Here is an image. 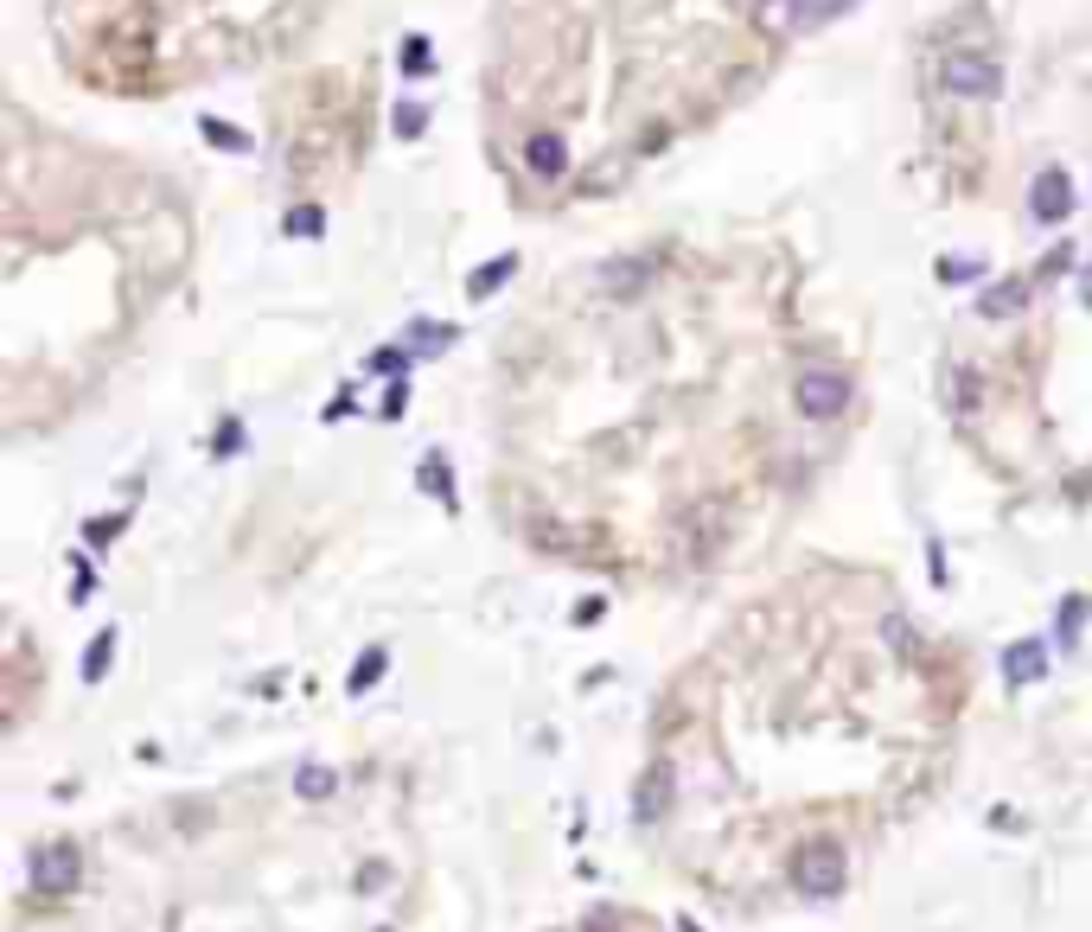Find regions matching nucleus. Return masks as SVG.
<instances>
[{"label": "nucleus", "mask_w": 1092, "mask_h": 932, "mask_svg": "<svg viewBox=\"0 0 1092 932\" xmlns=\"http://www.w3.org/2000/svg\"><path fill=\"white\" fill-rule=\"evenodd\" d=\"M1080 295H1087V307H1092V268H1080Z\"/></svg>", "instance_id": "23"}, {"label": "nucleus", "mask_w": 1092, "mask_h": 932, "mask_svg": "<svg viewBox=\"0 0 1092 932\" xmlns=\"http://www.w3.org/2000/svg\"><path fill=\"white\" fill-rule=\"evenodd\" d=\"M383 665H390V652H383V645H371V652L352 665V677H345V683H352V697H358V690H371L377 677H383Z\"/></svg>", "instance_id": "13"}, {"label": "nucleus", "mask_w": 1092, "mask_h": 932, "mask_svg": "<svg viewBox=\"0 0 1092 932\" xmlns=\"http://www.w3.org/2000/svg\"><path fill=\"white\" fill-rule=\"evenodd\" d=\"M422 128H428V110H422V103H403V110H396V135H403V141H415Z\"/></svg>", "instance_id": "19"}, {"label": "nucleus", "mask_w": 1092, "mask_h": 932, "mask_svg": "<svg viewBox=\"0 0 1092 932\" xmlns=\"http://www.w3.org/2000/svg\"><path fill=\"white\" fill-rule=\"evenodd\" d=\"M410 365H415V352H396V345H390V352H377V358H371V371H383V377H403Z\"/></svg>", "instance_id": "20"}, {"label": "nucleus", "mask_w": 1092, "mask_h": 932, "mask_svg": "<svg viewBox=\"0 0 1092 932\" xmlns=\"http://www.w3.org/2000/svg\"><path fill=\"white\" fill-rule=\"evenodd\" d=\"M671 805V767H652L640 780V792H633V818L640 824H658V812Z\"/></svg>", "instance_id": "6"}, {"label": "nucleus", "mask_w": 1092, "mask_h": 932, "mask_svg": "<svg viewBox=\"0 0 1092 932\" xmlns=\"http://www.w3.org/2000/svg\"><path fill=\"white\" fill-rule=\"evenodd\" d=\"M792 403H798L805 422H830V415L850 410V377L830 371V365H812V371H798V383H792Z\"/></svg>", "instance_id": "2"}, {"label": "nucleus", "mask_w": 1092, "mask_h": 932, "mask_svg": "<svg viewBox=\"0 0 1092 932\" xmlns=\"http://www.w3.org/2000/svg\"><path fill=\"white\" fill-rule=\"evenodd\" d=\"M377 932H390V927H377Z\"/></svg>", "instance_id": "24"}, {"label": "nucleus", "mask_w": 1092, "mask_h": 932, "mask_svg": "<svg viewBox=\"0 0 1092 932\" xmlns=\"http://www.w3.org/2000/svg\"><path fill=\"white\" fill-rule=\"evenodd\" d=\"M1087 613H1092L1087 595H1067V600H1060V620H1055L1060 645H1080V633H1087Z\"/></svg>", "instance_id": "11"}, {"label": "nucleus", "mask_w": 1092, "mask_h": 932, "mask_svg": "<svg viewBox=\"0 0 1092 932\" xmlns=\"http://www.w3.org/2000/svg\"><path fill=\"white\" fill-rule=\"evenodd\" d=\"M837 7H850V0H786L780 13H773V26H818V20H830Z\"/></svg>", "instance_id": "10"}, {"label": "nucleus", "mask_w": 1092, "mask_h": 932, "mask_svg": "<svg viewBox=\"0 0 1092 932\" xmlns=\"http://www.w3.org/2000/svg\"><path fill=\"white\" fill-rule=\"evenodd\" d=\"M110 658H115V633L103 626V638H90V652H83V677L96 683V677L110 671Z\"/></svg>", "instance_id": "14"}, {"label": "nucleus", "mask_w": 1092, "mask_h": 932, "mask_svg": "<svg viewBox=\"0 0 1092 932\" xmlns=\"http://www.w3.org/2000/svg\"><path fill=\"white\" fill-rule=\"evenodd\" d=\"M333 785L340 780H333L326 767H301V773H295V792H301V798H333Z\"/></svg>", "instance_id": "16"}, {"label": "nucleus", "mask_w": 1092, "mask_h": 932, "mask_svg": "<svg viewBox=\"0 0 1092 932\" xmlns=\"http://www.w3.org/2000/svg\"><path fill=\"white\" fill-rule=\"evenodd\" d=\"M403 71H410V77L435 71V65H428V38H403Z\"/></svg>", "instance_id": "18"}, {"label": "nucleus", "mask_w": 1092, "mask_h": 932, "mask_svg": "<svg viewBox=\"0 0 1092 932\" xmlns=\"http://www.w3.org/2000/svg\"><path fill=\"white\" fill-rule=\"evenodd\" d=\"M525 166L537 173V180H556V173L568 166L563 135H530V141H525Z\"/></svg>", "instance_id": "8"}, {"label": "nucleus", "mask_w": 1092, "mask_h": 932, "mask_svg": "<svg viewBox=\"0 0 1092 932\" xmlns=\"http://www.w3.org/2000/svg\"><path fill=\"white\" fill-rule=\"evenodd\" d=\"M422 485H428V492H441V498H448V467H441V453H428V467H422Z\"/></svg>", "instance_id": "22"}, {"label": "nucleus", "mask_w": 1092, "mask_h": 932, "mask_svg": "<svg viewBox=\"0 0 1092 932\" xmlns=\"http://www.w3.org/2000/svg\"><path fill=\"white\" fill-rule=\"evenodd\" d=\"M601 288L607 295H633V288H645V262H607Z\"/></svg>", "instance_id": "12"}, {"label": "nucleus", "mask_w": 1092, "mask_h": 932, "mask_svg": "<svg viewBox=\"0 0 1092 932\" xmlns=\"http://www.w3.org/2000/svg\"><path fill=\"white\" fill-rule=\"evenodd\" d=\"M1042 671H1048V645H1042V638H1022V645L1003 652V677H1010V683H1035Z\"/></svg>", "instance_id": "7"}, {"label": "nucleus", "mask_w": 1092, "mask_h": 932, "mask_svg": "<svg viewBox=\"0 0 1092 932\" xmlns=\"http://www.w3.org/2000/svg\"><path fill=\"white\" fill-rule=\"evenodd\" d=\"M984 275V262H965V256H945L940 262V281L945 288H965V281H978Z\"/></svg>", "instance_id": "17"}, {"label": "nucleus", "mask_w": 1092, "mask_h": 932, "mask_svg": "<svg viewBox=\"0 0 1092 932\" xmlns=\"http://www.w3.org/2000/svg\"><path fill=\"white\" fill-rule=\"evenodd\" d=\"M77 868H83L77 843H65V837H58V843H45V850L33 856V888H38V895H71V888H77Z\"/></svg>", "instance_id": "5"}, {"label": "nucleus", "mask_w": 1092, "mask_h": 932, "mask_svg": "<svg viewBox=\"0 0 1092 932\" xmlns=\"http://www.w3.org/2000/svg\"><path fill=\"white\" fill-rule=\"evenodd\" d=\"M1028 218L1035 225H1067L1073 218V173L1067 166H1042L1028 180Z\"/></svg>", "instance_id": "3"}, {"label": "nucleus", "mask_w": 1092, "mask_h": 932, "mask_svg": "<svg viewBox=\"0 0 1092 932\" xmlns=\"http://www.w3.org/2000/svg\"><path fill=\"white\" fill-rule=\"evenodd\" d=\"M1022 307H1028V288H1022V281H997V288H984V300H978L984 320H1010Z\"/></svg>", "instance_id": "9"}, {"label": "nucleus", "mask_w": 1092, "mask_h": 932, "mask_svg": "<svg viewBox=\"0 0 1092 932\" xmlns=\"http://www.w3.org/2000/svg\"><path fill=\"white\" fill-rule=\"evenodd\" d=\"M511 268H518V256H492L480 275H473V295H492V288H505L511 281Z\"/></svg>", "instance_id": "15"}, {"label": "nucleus", "mask_w": 1092, "mask_h": 932, "mask_svg": "<svg viewBox=\"0 0 1092 932\" xmlns=\"http://www.w3.org/2000/svg\"><path fill=\"white\" fill-rule=\"evenodd\" d=\"M940 83L952 90V96L984 103V96H997V65H990V51H952V58L940 65Z\"/></svg>", "instance_id": "4"}, {"label": "nucleus", "mask_w": 1092, "mask_h": 932, "mask_svg": "<svg viewBox=\"0 0 1092 932\" xmlns=\"http://www.w3.org/2000/svg\"><path fill=\"white\" fill-rule=\"evenodd\" d=\"M288 237H320V211H313V205L288 211Z\"/></svg>", "instance_id": "21"}, {"label": "nucleus", "mask_w": 1092, "mask_h": 932, "mask_svg": "<svg viewBox=\"0 0 1092 932\" xmlns=\"http://www.w3.org/2000/svg\"><path fill=\"white\" fill-rule=\"evenodd\" d=\"M843 882H850V868H843V850H837V843H805L798 862H792V888L805 900H837Z\"/></svg>", "instance_id": "1"}]
</instances>
